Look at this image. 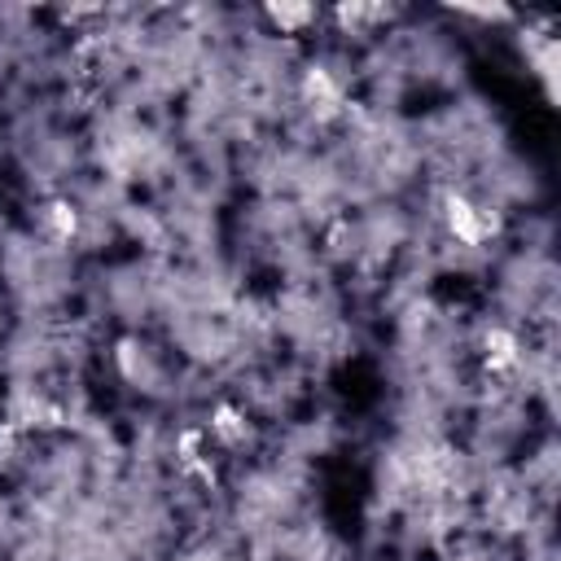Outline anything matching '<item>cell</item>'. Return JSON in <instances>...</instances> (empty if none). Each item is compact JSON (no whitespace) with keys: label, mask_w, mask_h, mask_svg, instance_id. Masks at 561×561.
Returning a JSON list of instances; mask_svg holds the SVG:
<instances>
[{"label":"cell","mask_w":561,"mask_h":561,"mask_svg":"<svg viewBox=\"0 0 561 561\" xmlns=\"http://www.w3.org/2000/svg\"><path fill=\"white\" fill-rule=\"evenodd\" d=\"M460 18H473V22H513V9L508 4H456Z\"/></svg>","instance_id":"cell-2"},{"label":"cell","mask_w":561,"mask_h":561,"mask_svg":"<svg viewBox=\"0 0 561 561\" xmlns=\"http://www.w3.org/2000/svg\"><path fill=\"white\" fill-rule=\"evenodd\" d=\"M320 18H324V13L311 9V4H267V9H263V22H267L272 35H280V39H298V35L311 31Z\"/></svg>","instance_id":"cell-1"}]
</instances>
